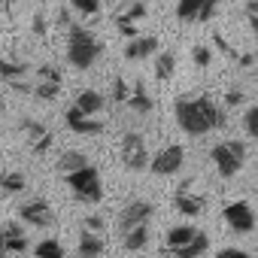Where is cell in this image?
Here are the masks:
<instances>
[{
	"mask_svg": "<svg viewBox=\"0 0 258 258\" xmlns=\"http://www.w3.org/2000/svg\"><path fill=\"white\" fill-rule=\"evenodd\" d=\"M64 121H67V127H70L73 134H82V137H97V134H103V127H106L100 118L82 112L79 106H70L67 115H64Z\"/></svg>",
	"mask_w": 258,
	"mask_h": 258,
	"instance_id": "16",
	"label": "cell"
},
{
	"mask_svg": "<svg viewBox=\"0 0 258 258\" xmlns=\"http://www.w3.org/2000/svg\"><path fill=\"white\" fill-rule=\"evenodd\" d=\"M149 240H152L149 225H137V228H131V231H124V249H127V252H140V249H146Z\"/></svg>",
	"mask_w": 258,
	"mask_h": 258,
	"instance_id": "26",
	"label": "cell"
},
{
	"mask_svg": "<svg viewBox=\"0 0 258 258\" xmlns=\"http://www.w3.org/2000/svg\"><path fill=\"white\" fill-rule=\"evenodd\" d=\"M127 106H131L134 112H140V115H149L152 109H155V100H152V94L146 91V82H134V88H131V97H127Z\"/></svg>",
	"mask_w": 258,
	"mask_h": 258,
	"instance_id": "21",
	"label": "cell"
},
{
	"mask_svg": "<svg viewBox=\"0 0 258 258\" xmlns=\"http://www.w3.org/2000/svg\"><path fill=\"white\" fill-rule=\"evenodd\" d=\"M222 219H225V225H228L231 231H237V234H249V231L255 228V213H252V207H249L246 201L228 204V207L222 210Z\"/></svg>",
	"mask_w": 258,
	"mask_h": 258,
	"instance_id": "13",
	"label": "cell"
},
{
	"mask_svg": "<svg viewBox=\"0 0 258 258\" xmlns=\"http://www.w3.org/2000/svg\"><path fill=\"white\" fill-rule=\"evenodd\" d=\"M19 131H22V137L28 140V146H31V152H34V155H43V152H49V149H52V143H55V134L49 131V127H46L43 121L22 118Z\"/></svg>",
	"mask_w": 258,
	"mask_h": 258,
	"instance_id": "10",
	"label": "cell"
},
{
	"mask_svg": "<svg viewBox=\"0 0 258 258\" xmlns=\"http://www.w3.org/2000/svg\"><path fill=\"white\" fill-rule=\"evenodd\" d=\"M182 164H185V149H182L179 143H167L164 149H158V152L152 155L149 170H152L155 176H173V173L182 170Z\"/></svg>",
	"mask_w": 258,
	"mask_h": 258,
	"instance_id": "7",
	"label": "cell"
},
{
	"mask_svg": "<svg viewBox=\"0 0 258 258\" xmlns=\"http://www.w3.org/2000/svg\"><path fill=\"white\" fill-rule=\"evenodd\" d=\"M173 70H176V55L173 52H158V58H155V76L164 82V79L173 76Z\"/></svg>",
	"mask_w": 258,
	"mask_h": 258,
	"instance_id": "28",
	"label": "cell"
},
{
	"mask_svg": "<svg viewBox=\"0 0 258 258\" xmlns=\"http://www.w3.org/2000/svg\"><path fill=\"white\" fill-rule=\"evenodd\" d=\"M155 52H161V43H158V37H131L127 40V46H124V58L127 61H146L149 55H155Z\"/></svg>",
	"mask_w": 258,
	"mask_h": 258,
	"instance_id": "18",
	"label": "cell"
},
{
	"mask_svg": "<svg viewBox=\"0 0 258 258\" xmlns=\"http://www.w3.org/2000/svg\"><path fill=\"white\" fill-rule=\"evenodd\" d=\"M195 179H188V182H182L179 188H176V198H173V207H176V213H182V216H201L204 213V195L201 191H195Z\"/></svg>",
	"mask_w": 258,
	"mask_h": 258,
	"instance_id": "14",
	"label": "cell"
},
{
	"mask_svg": "<svg viewBox=\"0 0 258 258\" xmlns=\"http://www.w3.org/2000/svg\"><path fill=\"white\" fill-rule=\"evenodd\" d=\"M82 222H85V228H88V231H94V234H100V231L106 228V222H103L100 216H85Z\"/></svg>",
	"mask_w": 258,
	"mask_h": 258,
	"instance_id": "34",
	"label": "cell"
},
{
	"mask_svg": "<svg viewBox=\"0 0 258 258\" xmlns=\"http://www.w3.org/2000/svg\"><path fill=\"white\" fill-rule=\"evenodd\" d=\"M19 219L34 225V228H49V225H55V210H52V204L46 198H34V201L22 204Z\"/></svg>",
	"mask_w": 258,
	"mask_h": 258,
	"instance_id": "12",
	"label": "cell"
},
{
	"mask_svg": "<svg viewBox=\"0 0 258 258\" xmlns=\"http://www.w3.org/2000/svg\"><path fill=\"white\" fill-rule=\"evenodd\" d=\"M216 258H249V252H243V249H237V246H228V249L216 252Z\"/></svg>",
	"mask_w": 258,
	"mask_h": 258,
	"instance_id": "35",
	"label": "cell"
},
{
	"mask_svg": "<svg viewBox=\"0 0 258 258\" xmlns=\"http://www.w3.org/2000/svg\"><path fill=\"white\" fill-rule=\"evenodd\" d=\"M219 0H179L176 4V19L188 25H204L216 16Z\"/></svg>",
	"mask_w": 258,
	"mask_h": 258,
	"instance_id": "11",
	"label": "cell"
},
{
	"mask_svg": "<svg viewBox=\"0 0 258 258\" xmlns=\"http://www.w3.org/2000/svg\"><path fill=\"white\" fill-rule=\"evenodd\" d=\"M67 4H70L79 16H85V19H91V16L100 13V0H67Z\"/></svg>",
	"mask_w": 258,
	"mask_h": 258,
	"instance_id": "30",
	"label": "cell"
},
{
	"mask_svg": "<svg viewBox=\"0 0 258 258\" xmlns=\"http://www.w3.org/2000/svg\"><path fill=\"white\" fill-rule=\"evenodd\" d=\"M34 255H37V258H64V246H61V240L46 237V240H40V243L34 246Z\"/></svg>",
	"mask_w": 258,
	"mask_h": 258,
	"instance_id": "27",
	"label": "cell"
},
{
	"mask_svg": "<svg viewBox=\"0 0 258 258\" xmlns=\"http://www.w3.org/2000/svg\"><path fill=\"white\" fill-rule=\"evenodd\" d=\"M82 167H88V158L79 152V149H67V152H61V158H58V164H55V170L58 173H76V170H82Z\"/></svg>",
	"mask_w": 258,
	"mask_h": 258,
	"instance_id": "25",
	"label": "cell"
},
{
	"mask_svg": "<svg viewBox=\"0 0 258 258\" xmlns=\"http://www.w3.org/2000/svg\"><path fill=\"white\" fill-rule=\"evenodd\" d=\"M210 161L216 164V170H219L222 179H231L246 164V146L240 140H222V143H216L210 149Z\"/></svg>",
	"mask_w": 258,
	"mask_h": 258,
	"instance_id": "3",
	"label": "cell"
},
{
	"mask_svg": "<svg viewBox=\"0 0 258 258\" xmlns=\"http://www.w3.org/2000/svg\"><path fill=\"white\" fill-rule=\"evenodd\" d=\"M131 82H127L124 76H112V91H109V100L112 103H127V97H131Z\"/></svg>",
	"mask_w": 258,
	"mask_h": 258,
	"instance_id": "29",
	"label": "cell"
},
{
	"mask_svg": "<svg viewBox=\"0 0 258 258\" xmlns=\"http://www.w3.org/2000/svg\"><path fill=\"white\" fill-rule=\"evenodd\" d=\"M73 106H79V109H82V112H88V115H97V112L106 106V97H103L100 91H94V88H85V91H79V94H76Z\"/></svg>",
	"mask_w": 258,
	"mask_h": 258,
	"instance_id": "23",
	"label": "cell"
},
{
	"mask_svg": "<svg viewBox=\"0 0 258 258\" xmlns=\"http://www.w3.org/2000/svg\"><path fill=\"white\" fill-rule=\"evenodd\" d=\"M16 4H19V0H0V7H7V10H13Z\"/></svg>",
	"mask_w": 258,
	"mask_h": 258,
	"instance_id": "38",
	"label": "cell"
},
{
	"mask_svg": "<svg viewBox=\"0 0 258 258\" xmlns=\"http://www.w3.org/2000/svg\"><path fill=\"white\" fill-rule=\"evenodd\" d=\"M0 76H4V82H10L16 91H25V94H31V91H34L31 64H28L25 58L10 55L7 49H0Z\"/></svg>",
	"mask_w": 258,
	"mask_h": 258,
	"instance_id": "5",
	"label": "cell"
},
{
	"mask_svg": "<svg viewBox=\"0 0 258 258\" xmlns=\"http://www.w3.org/2000/svg\"><path fill=\"white\" fill-rule=\"evenodd\" d=\"M173 115H176V124L179 131H185L188 137H204L216 127H225L228 115L225 109L213 100V97H179L173 103Z\"/></svg>",
	"mask_w": 258,
	"mask_h": 258,
	"instance_id": "1",
	"label": "cell"
},
{
	"mask_svg": "<svg viewBox=\"0 0 258 258\" xmlns=\"http://www.w3.org/2000/svg\"><path fill=\"white\" fill-rule=\"evenodd\" d=\"M103 237L100 234H94V231H88V228H82V234H79V246H76V255L79 258H100L103 255Z\"/></svg>",
	"mask_w": 258,
	"mask_h": 258,
	"instance_id": "20",
	"label": "cell"
},
{
	"mask_svg": "<svg viewBox=\"0 0 258 258\" xmlns=\"http://www.w3.org/2000/svg\"><path fill=\"white\" fill-rule=\"evenodd\" d=\"M243 127H246V134L258 140V106H249L246 115H243Z\"/></svg>",
	"mask_w": 258,
	"mask_h": 258,
	"instance_id": "31",
	"label": "cell"
},
{
	"mask_svg": "<svg viewBox=\"0 0 258 258\" xmlns=\"http://www.w3.org/2000/svg\"><path fill=\"white\" fill-rule=\"evenodd\" d=\"M34 34H37V37H46V34H49V28H46V19H43V16H34Z\"/></svg>",
	"mask_w": 258,
	"mask_h": 258,
	"instance_id": "36",
	"label": "cell"
},
{
	"mask_svg": "<svg viewBox=\"0 0 258 258\" xmlns=\"http://www.w3.org/2000/svg\"><path fill=\"white\" fill-rule=\"evenodd\" d=\"M37 100H55L61 94V70L55 64H40L34 70V91Z\"/></svg>",
	"mask_w": 258,
	"mask_h": 258,
	"instance_id": "8",
	"label": "cell"
},
{
	"mask_svg": "<svg viewBox=\"0 0 258 258\" xmlns=\"http://www.w3.org/2000/svg\"><path fill=\"white\" fill-rule=\"evenodd\" d=\"M246 19H249L252 31L258 34V4H255V0H246Z\"/></svg>",
	"mask_w": 258,
	"mask_h": 258,
	"instance_id": "33",
	"label": "cell"
},
{
	"mask_svg": "<svg viewBox=\"0 0 258 258\" xmlns=\"http://www.w3.org/2000/svg\"><path fill=\"white\" fill-rule=\"evenodd\" d=\"M207 249H210V237H207V231H201L191 243H185L179 249H164L161 258H201Z\"/></svg>",
	"mask_w": 258,
	"mask_h": 258,
	"instance_id": "19",
	"label": "cell"
},
{
	"mask_svg": "<svg viewBox=\"0 0 258 258\" xmlns=\"http://www.w3.org/2000/svg\"><path fill=\"white\" fill-rule=\"evenodd\" d=\"M64 179H67L70 191L76 195V201H82V204H100L103 201V182H100L97 167L88 164V167H82L76 173H67Z\"/></svg>",
	"mask_w": 258,
	"mask_h": 258,
	"instance_id": "4",
	"label": "cell"
},
{
	"mask_svg": "<svg viewBox=\"0 0 258 258\" xmlns=\"http://www.w3.org/2000/svg\"><path fill=\"white\" fill-rule=\"evenodd\" d=\"M100 52H103V46H100V40H97L91 31H85V28L76 25V22L67 28V61H70L76 70L94 67L97 58H100Z\"/></svg>",
	"mask_w": 258,
	"mask_h": 258,
	"instance_id": "2",
	"label": "cell"
},
{
	"mask_svg": "<svg viewBox=\"0 0 258 258\" xmlns=\"http://www.w3.org/2000/svg\"><path fill=\"white\" fill-rule=\"evenodd\" d=\"M225 103H228V106H240V103H243V94H240V91H228V94H225Z\"/></svg>",
	"mask_w": 258,
	"mask_h": 258,
	"instance_id": "37",
	"label": "cell"
},
{
	"mask_svg": "<svg viewBox=\"0 0 258 258\" xmlns=\"http://www.w3.org/2000/svg\"><path fill=\"white\" fill-rule=\"evenodd\" d=\"M28 237H25V225L22 222H7L0 225V255H22L28 249Z\"/></svg>",
	"mask_w": 258,
	"mask_h": 258,
	"instance_id": "15",
	"label": "cell"
},
{
	"mask_svg": "<svg viewBox=\"0 0 258 258\" xmlns=\"http://www.w3.org/2000/svg\"><path fill=\"white\" fill-rule=\"evenodd\" d=\"M25 185H28L25 173H19V170H0V195H4V198H13V195L25 191Z\"/></svg>",
	"mask_w": 258,
	"mask_h": 258,
	"instance_id": "24",
	"label": "cell"
},
{
	"mask_svg": "<svg viewBox=\"0 0 258 258\" xmlns=\"http://www.w3.org/2000/svg\"><path fill=\"white\" fill-rule=\"evenodd\" d=\"M146 19V7L143 4H131V7H124L121 13H115V28L131 40V37H137V25Z\"/></svg>",
	"mask_w": 258,
	"mask_h": 258,
	"instance_id": "17",
	"label": "cell"
},
{
	"mask_svg": "<svg viewBox=\"0 0 258 258\" xmlns=\"http://www.w3.org/2000/svg\"><path fill=\"white\" fill-rule=\"evenodd\" d=\"M191 58H195L198 67H210V61H213V49H210V46H195V49H191Z\"/></svg>",
	"mask_w": 258,
	"mask_h": 258,
	"instance_id": "32",
	"label": "cell"
},
{
	"mask_svg": "<svg viewBox=\"0 0 258 258\" xmlns=\"http://www.w3.org/2000/svg\"><path fill=\"white\" fill-rule=\"evenodd\" d=\"M149 149H146V140H143V134H137V131H127L124 137H121V164L127 167V170H146L149 167Z\"/></svg>",
	"mask_w": 258,
	"mask_h": 258,
	"instance_id": "6",
	"label": "cell"
},
{
	"mask_svg": "<svg viewBox=\"0 0 258 258\" xmlns=\"http://www.w3.org/2000/svg\"><path fill=\"white\" fill-rule=\"evenodd\" d=\"M198 234H201V228H195V225H173L164 237V249H179V246L191 243Z\"/></svg>",
	"mask_w": 258,
	"mask_h": 258,
	"instance_id": "22",
	"label": "cell"
},
{
	"mask_svg": "<svg viewBox=\"0 0 258 258\" xmlns=\"http://www.w3.org/2000/svg\"><path fill=\"white\" fill-rule=\"evenodd\" d=\"M152 216H155V207L149 201H143V198H134V201H127L121 207V213H118V231L124 234V231H131L137 225H149Z\"/></svg>",
	"mask_w": 258,
	"mask_h": 258,
	"instance_id": "9",
	"label": "cell"
}]
</instances>
